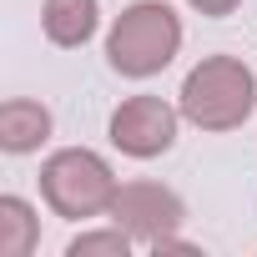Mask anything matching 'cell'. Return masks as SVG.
<instances>
[{
  "label": "cell",
  "mask_w": 257,
  "mask_h": 257,
  "mask_svg": "<svg viewBox=\"0 0 257 257\" xmlns=\"http://www.w3.org/2000/svg\"><path fill=\"white\" fill-rule=\"evenodd\" d=\"M182 51V21L167 0H132L106 36V61L126 81H152L162 76Z\"/></svg>",
  "instance_id": "obj_1"
},
{
  "label": "cell",
  "mask_w": 257,
  "mask_h": 257,
  "mask_svg": "<svg viewBox=\"0 0 257 257\" xmlns=\"http://www.w3.org/2000/svg\"><path fill=\"white\" fill-rule=\"evenodd\" d=\"M177 106L197 132H237L257 106V76L237 56H207L187 71Z\"/></svg>",
  "instance_id": "obj_2"
},
{
  "label": "cell",
  "mask_w": 257,
  "mask_h": 257,
  "mask_svg": "<svg viewBox=\"0 0 257 257\" xmlns=\"http://www.w3.org/2000/svg\"><path fill=\"white\" fill-rule=\"evenodd\" d=\"M116 172L106 157H96L91 147H66L51 152L41 162V197L56 217L66 222H86V217H106L116 202Z\"/></svg>",
  "instance_id": "obj_3"
},
{
  "label": "cell",
  "mask_w": 257,
  "mask_h": 257,
  "mask_svg": "<svg viewBox=\"0 0 257 257\" xmlns=\"http://www.w3.org/2000/svg\"><path fill=\"white\" fill-rule=\"evenodd\" d=\"M106 217L157 252L162 242H172V237L182 232V222H187V202H182L172 187H162V182H121V187H116V202H111Z\"/></svg>",
  "instance_id": "obj_4"
},
{
  "label": "cell",
  "mask_w": 257,
  "mask_h": 257,
  "mask_svg": "<svg viewBox=\"0 0 257 257\" xmlns=\"http://www.w3.org/2000/svg\"><path fill=\"white\" fill-rule=\"evenodd\" d=\"M177 121H182V106H167L162 96H126L111 111V147L132 162H152L172 152Z\"/></svg>",
  "instance_id": "obj_5"
},
{
  "label": "cell",
  "mask_w": 257,
  "mask_h": 257,
  "mask_svg": "<svg viewBox=\"0 0 257 257\" xmlns=\"http://www.w3.org/2000/svg\"><path fill=\"white\" fill-rule=\"evenodd\" d=\"M51 142V111L41 101H26V96H11L0 106V152L6 157H31Z\"/></svg>",
  "instance_id": "obj_6"
},
{
  "label": "cell",
  "mask_w": 257,
  "mask_h": 257,
  "mask_svg": "<svg viewBox=\"0 0 257 257\" xmlns=\"http://www.w3.org/2000/svg\"><path fill=\"white\" fill-rule=\"evenodd\" d=\"M96 26H101V6H96V0H46V6H41V31L61 51L86 46L96 36Z\"/></svg>",
  "instance_id": "obj_7"
},
{
  "label": "cell",
  "mask_w": 257,
  "mask_h": 257,
  "mask_svg": "<svg viewBox=\"0 0 257 257\" xmlns=\"http://www.w3.org/2000/svg\"><path fill=\"white\" fill-rule=\"evenodd\" d=\"M36 237H41V222H36L31 202L6 192L0 197V257H31Z\"/></svg>",
  "instance_id": "obj_8"
},
{
  "label": "cell",
  "mask_w": 257,
  "mask_h": 257,
  "mask_svg": "<svg viewBox=\"0 0 257 257\" xmlns=\"http://www.w3.org/2000/svg\"><path fill=\"white\" fill-rule=\"evenodd\" d=\"M132 232L126 227H101V232H81V237H71V247H66V257H96V252H106V257H126L132 252Z\"/></svg>",
  "instance_id": "obj_9"
},
{
  "label": "cell",
  "mask_w": 257,
  "mask_h": 257,
  "mask_svg": "<svg viewBox=\"0 0 257 257\" xmlns=\"http://www.w3.org/2000/svg\"><path fill=\"white\" fill-rule=\"evenodd\" d=\"M187 6L197 11V16H207V21H222V16H232L242 0H187Z\"/></svg>",
  "instance_id": "obj_10"
}]
</instances>
